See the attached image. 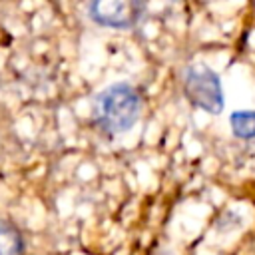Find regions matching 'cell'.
Instances as JSON below:
<instances>
[{
  "mask_svg": "<svg viewBox=\"0 0 255 255\" xmlns=\"http://www.w3.org/2000/svg\"><path fill=\"white\" fill-rule=\"evenodd\" d=\"M141 98L128 82H116L104 88L94 102V120L106 135H120L139 120Z\"/></svg>",
  "mask_w": 255,
  "mask_h": 255,
  "instance_id": "1",
  "label": "cell"
},
{
  "mask_svg": "<svg viewBox=\"0 0 255 255\" xmlns=\"http://www.w3.org/2000/svg\"><path fill=\"white\" fill-rule=\"evenodd\" d=\"M183 94L191 106L207 112H223L225 98L219 74L205 64H191L183 70Z\"/></svg>",
  "mask_w": 255,
  "mask_h": 255,
  "instance_id": "2",
  "label": "cell"
},
{
  "mask_svg": "<svg viewBox=\"0 0 255 255\" xmlns=\"http://www.w3.org/2000/svg\"><path fill=\"white\" fill-rule=\"evenodd\" d=\"M145 12V6L135 0H98L88 4V16L92 22L104 28H131Z\"/></svg>",
  "mask_w": 255,
  "mask_h": 255,
  "instance_id": "3",
  "label": "cell"
},
{
  "mask_svg": "<svg viewBox=\"0 0 255 255\" xmlns=\"http://www.w3.org/2000/svg\"><path fill=\"white\" fill-rule=\"evenodd\" d=\"M24 251V239L20 229L6 221L0 219V255H22Z\"/></svg>",
  "mask_w": 255,
  "mask_h": 255,
  "instance_id": "4",
  "label": "cell"
},
{
  "mask_svg": "<svg viewBox=\"0 0 255 255\" xmlns=\"http://www.w3.org/2000/svg\"><path fill=\"white\" fill-rule=\"evenodd\" d=\"M229 126L235 137L255 139V110H237L229 116Z\"/></svg>",
  "mask_w": 255,
  "mask_h": 255,
  "instance_id": "5",
  "label": "cell"
}]
</instances>
